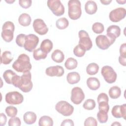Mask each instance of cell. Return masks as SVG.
<instances>
[{"label":"cell","mask_w":126,"mask_h":126,"mask_svg":"<svg viewBox=\"0 0 126 126\" xmlns=\"http://www.w3.org/2000/svg\"><path fill=\"white\" fill-rule=\"evenodd\" d=\"M5 113L8 117L11 118L14 117L16 116L17 114V109L14 106H7L5 110Z\"/></svg>","instance_id":"e575fe53"},{"label":"cell","mask_w":126,"mask_h":126,"mask_svg":"<svg viewBox=\"0 0 126 126\" xmlns=\"http://www.w3.org/2000/svg\"><path fill=\"white\" fill-rule=\"evenodd\" d=\"M120 56L126 57V43H124L122 44L120 48Z\"/></svg>","instance_id":"ee69618b"},{"label":"cell","mask_w":126,"mask_h":126,"mask_svg":"<svg viewBox=\"0 0 126 126\" xmlns=\"http://www.w3.org/2000/svg\"><path fill=\"white\" fill-rule=\"evenodd\" d=\"M92 30L94 33L99 34L102 33L104 31V27L102 23L96 22L93 25Z\"/></svg>","instance_id":"836d02e7"},{"label":"cell","mask_w":126,"mask_h":126,"mask_svg":"<svg viewBox=\"0 0 126 126\" xmlns=\"http://www.w3.org/2000/svg\"><path fill=\"white\" fill-rule=\"evenodd\" d=\"M78 35L79 37L78 45L85 51L90 50L93 46V43L88 33L84 30H80Z\"/></svg>","instance_id":"8992f818"},{"label":"cell","mask_w":126,"mask_h":126,"mask_svg":"<svg viewBox=\"0 0 126 126\" xmlns=\"http://www.w3.org/2000/svg\"><path fill=\"white\" fill-rule=\"evenodd\" d=\"M1 35L2 39L7 42L11 41L14 37L15 26L11 21H6L2 25Z\"/></svg>","instance_id":"277c9868"},{"label":"cell","mask_w":126,"mask_h":126,"mask_svg":"<svg viewBox=\"0 0 126 126\" xmlns=\"http://www.w3.org/2000/svg\"><path fill=\"white\" fill-rule=\"evenodd\" d=\"M96 46L100 49L106 50L113 44L110 39L105 35H99L95 38Z\"/></svg>","instance_id":"5bb4252c"},{"label":"cell","mask_w":126,"mask_h":126,"mask_svg":"<svg viewBox=\"0 0 126 126\" xmlns=\"http://www.w3.org/2000/svg\"><path fill=\"white\" fill-rule=\"evenodd\" d=\"M32 87L33 84L30 71L23 73L20 79L18 88L24 93H28L32 90Z\"/></svg>","instance_id":"3957f363"},{"label":"cell","mask_w":126,"mask_h":126,"mask_svg":"<svg viewBox=\"0 0 126 126\" xmlns=\"http://www.w3.org/2000/svg\"><path fill=\"white\" fill-rule=\"evenodd\" d=\"M84 125L85 126H96L97 122L94 117H89L85 120Z\"/></svg>","instance_id":"ab89813d"},{"label":"cell","mask_w":126,"mask_h":126,"mask_svg":"<svg viewBox=\"0 0 126 126\" xmlns=\"http://www.w3.org/2000/svg\"><path fill=\"white\" fill-rule=\"evenodd\" d=\"M85 98V94L81 88L76 87L71 90L70 99L75 104H80Z\"/></svg>","instance_id":"7c38bea8"},{"label":"cell","mask_w":126,"mask_h":126,"mask_svg":"<svg viewBox=\"0 0 126 126\" xmlns=\"http://www.w3.org/2000/svg\"><path fill=\"white\" fill-rule=\"evenodd\" d=\"M68 25L69 22L65 17L61 18L58 19L56 22V26L57 28L60 30H64L66 29Z\"/></svg>","instance_id":"4dcf8cb0"},{"label":"cell","mask_w":126,"mask_h":126,"mask_svg":"<svg viewBox=\"0 0 126 126\" xmlns=\"http://www.w3.org/2000/svg\"><path fill=\"white\" fill-rule=\"evenodd\" d=\"M9 126H19L21 125L20 119L18 117H12L8 121Z\"/></svg>","instance_id":"60d3db41"},{"label":"cell","mask_w":126,"mask_h":126,"mask_svg":"<svg viewBox=\"0 0 126 126\" xmlns=\"http://www.w3.org/2000/svg\"><path fill=\"white\" fill-rule=\"evenodd\" d=\"M112 2V0H101L100 2L104 5H108Z\"/></svg>","instance_id":"c3c4849f"},{"label":"cell","mask_w":126,"mask_h":126,"mask_svg":"<svg viewBox=\"0 0 126 126\" xmlns=\"http://www.w3.org/2000/svg\"><path fill=\"white\" fill-rule=\"evenodd\" d=\"M38 125L39 126H53V121L48 116H43L39 119Z\"/></svg>","instance_id":"4316f807"},{"label":"cell","mask_w":126,"mask_h":126,"mask_svg":"<svg viewBox=\"0 0 126 126\" xmlns=\"http://www.w3.org/2000/svg\"><path fill=\"white\" fill-rule=\"evenodd\" d=\"M56 111L64 116L71 115L74 111L73 106L64 100L59 101L55 106Z\"/></svg>","instance_id":"5b68a950"},{"label":"cell","mask_w":126,"mask_h":126,"mask_svg":"<svg viewBox=\"0 0 126 126\" xmlns=\"http://www.w3.org/2000/svg\"><path fill=\"white\" fill-rule=\"evenodd\" d=\"M87 84L88 88L91 90H97L100 87V82L96 77H89L87 80Z\"/></svg>","instance_id":"ffe728a7"},{"label":"cell","mask_w":126,"mask_h":126,"mask_svg":"<svg viewBox=\"0 0 126 126\" xmlns=\"http://www.w3.org/2000/svg\"><path fill=\"white\" fill-rule=\"evenodd\" d=\"M119 62L121 65L125 66L126 65V57L120 56L119 57Z\"/></svg>","instance_id":"7dc6e473"},{"label":"cell","mask_w":126,"mask_h":126,"mask_svg":"<svg viewBox=\"0 0 126 126\" xmlns=\"http://www.w3.org/2000/svg\"><path fill=\"white\" fill-rule=\"evenodd\" d=\"M67 82L70 84H74L78 83L80 80V76L77 72H71L67 74L66 76Z\"/></svg>","instance_id":"7402d4cb"},{"label":"cell","mask_w":126,"mask_h":126,"mask_svg":"<svg viewBox=\"0 0 126 126\" xmlns=\"http://www.w3.org/2000/svg\"><path fill=\"white\" fill-rule=\"evenodd\" d=\"M39 42V38L34 34L26 35V40L23 47L24 49L30 52L33 51Z\"/></svg>","instance_id":"30bf717a"},{"label":"cell","mask_w":126,"mask_h":126,"mask_svg":"<svg viewBox=\"0 0 126 126\" xmlns=\"http://www.w3.org/2000/svg\"><path fill=\"white\" fill-rule=\"evenodd\" d=\"M47 6L52 13L57 16H60L64 13V7L60 0H49Z\"/></svg>","instance_id":"52a82bcc"},{"label":"cell","mask_w":126,"mask_h":126,"mask_svg":"<svg viewBox=\"0 0 126 126\" xmlns=\"http://www.w3.org/2000/svg\"><path fill=\"white\" fill-rule=\"evenodd\" d=\"M0 114V125L1 126H3L6 124L7 118L4 113H1Z\"/></svg>","instance_id":"bcb514c9"},{"label":"cell","mask_w":126,"mask_h":126,"mask_svg":"<svg viewBox=\"0 0 126 126\" xmlns=\"http://www.w3.org/2000/svg\"><path fill=\"white\" fill-rule=\"evenodd\" d=\"M96 105L95 101L92 99H87L84 103L83 107L84 109L88 110H91L94 109Z\"/></svg>","instance_id":"d6a6232c"},{"label":"cell","mask_w":126,"mask_h":126,"mask_svg":"<svg viewBox=\"0 0 126 126\" xmlns=\"http://www.w3.org/2000/svg\"><path fill=\"white\" fill-rule=\"evenodd\" d=\"M74 125V124L73 121L72 120H71V119H65V120H64L62 122V124L61 125V126H73Z\"/></svg>","instance_id":"f6af8a7d"},{"label":"cell","mask_w":126,"mask_h":126,"mask_svg":"<svg viewBox=\"0 0 126 126\" xmlns=\"http://www.w3.org/2000/svg\"><path fill=\"white\" fill-rule=\"evenodd\" d=\"M47 54L43 52L40 48L33 51V57L35 60L38 61L41 59H45L47 57Z\"/></svg>","instance_id":"1f68e13d"},{"label":"cell","mask_w":126,"mask_h":126,"mask_svg":"<svg viewBox=\"0 0 126 126\" xmlns=\"http://www.w3.org/2000/svg\"><path fill=\"white\" fill-rule=\"evenodd\" d=\"M32 26L35 32L39 35L46 34L48 31V28L47 25L41 19L34 20L32 24Z\"/></svg>","instance_id":"4fadbf2b"},{"label":"cell","mask_w":126,"mask_h":126,"mask_svg":"<svg viewBox=\"0 0 126 126\" xmlns=\"http://www.w3.org/2000/svg\"><path fill=\"white\" fill-rule=\"evenodd\" d=\"M126 10L123 7L117 8L112 10L109 13V18L113 22H118L125 18Z\"/></svg>","instance_id":"8fae6325"},{"label":"cell","mask_w":126,"mask_h":126,"mask_svg":"<svg viewBox=\"0 0 126 126\" xmlns=\"http://www.w3.org/2000/svg\"><path fill=\"white\" fill-rule=\"evenodd\" d=\"M51 59L56 63H61L64 59V55L62 51L59 49H56L52 53Z\"/></svg>","instance_id":"44dd1931"},{"label":"cell","mask_w":126,"mask_h":126,"mask_svg":"<svg viewBox=\"0 0 126 126\" xmlns=\"http://www.w3.org/2000/svg\"><path fill=\"white\" fill-rule=\"evenodd\" d=\"M116 1H117V2H118V3L120 4H124L126 3V0H117Z\"/></svg>","instance_id":"681fc988"},{"label":"cell","mask_w":126,"mask_h":126,"mask_svg":"<svg viewBox=\"0 0 126 126\" xmlns=\"http://www.w3.org/2000/svg\"><path fill=\"white\" fill-rule=\"evenodd\" d=\"M19 3L22 8L27 9L32 5V1L31 0H19Z\"/></svg>","instance_id":"b9f144b4"},{"label":"cell","mask_w":126,"mask_h":126,"mask_svg":"<svg viewBox=\"0 0 126 126\" xmlns=\"http://www.w3.org/2000/svg\"><path fill=\"white\" fill-rule=\"evenodd\" d=\"M97 100V102L101 101H106L107 102H108L109 98L106 94L102 93H100L98 95Z\"/></svg>","instance_id":"7bdbcfd3"},{"label":"cell","mask_w":126,"mask_h":126,"mask_svg":"<svg viewBox=\"0 0 126 126\" xmlns=\"http://www.w3.org/2000/svg\"><path fill=\"white\" fill-rule=\"evenodd\" d=\"M13 56L11 53L8 51L3 52L1 56V63L4 64H9L13 60Z\"/></svg>","instance_id":"d4e9b609"},{"label":"cell","mask_w":126,"mask_h":126,"mask_svg":"<svg viewBox=\"0 0 126 126\" xmlns=\"http://www.w3.org/2000/svg\"><path fill=\"white\" fill-rule=\"evenodd\" d=\"M53 43L49 39H45L43 40L40 46V48L45 53L48 54L50 52V51L53 49Z\"/></svg>","instance_id":"cb8c5ba5"},{"label":"cell","mask_w":126,"mask_h":126,"mask_svg":"<svg viewBox=\"0 0 126 126\" xmlns=\"http://www.w3.org/2000/svg\"><path fill=\"white\" fill-rule=\"evenodd\" d=\"M99 69V66L94 63H92L88 65L86 67V72L90 75H94L96 74Z\"/></svg>","instance_id":"83f0119b"},{"label":"cell","mask_w":126,"mask_h":126,"mask_svg":"<svg viewBox=\"0 0 126 126\" xmlns=\"http://www.w3.org/2000/svg\"><path fill=\"white\" fill-rule=\"evenodd\" d=\"M64 73L63 68L60 65H56L48 67L46 69L45 73L47 75L51 77H61Z\"/></svg>","instance_id":"e0dca14e"},{"label":"cell","mask_w":126,"mask_h":126,"mask_svg":"<svg viewBox=\"0 0 126 126\" xmlns=\"http://www.w3.org/2000/svg\"><path fill=\"white\" fill-rule=\"evenodd\" d=\"M86 12L90 15H93L96 13L97 10V6L95 2L93 0L87 1L85 5Z\"/></svg>","instance_id":"ac0fdd59"},{"label":"cell","mask_w":126,"mask_h":126,"mask_svg":"<svg viewBox=\"0 0 126 126\" xmlns=\"http://www.w3.org/2000/svg\"><path fill=\"white\" fill-rule=\"evenodd\" d=\"M82 14L81 2L78 0H70L68 2V15L73 20L79 19Z\"/></svg>","instance_id":"7a4b0ae2"},{"label":"cell","mask_w":126,"mask_h":126,"mask_svg":"<svg viewBox=\"0 0 126 126\" xmlns=\"http://www.w3.org/2000/svg\"><path fill=\"white\" fill-rule=\"evenodd\" d=\"M101 73L105 81L109 84L114 83L117 79V73L110 66L105 65L103 66L101 70Z\"/></svg>","instance_id":"ba28073f"},{"label":"cell","mask_w":126,"mask_h":126,"mask_svg":"<svg viewBox=\"0 0 126 126\" xmlns=\"http://www.w3.org/2000/svg\"><path fill=\"white\" fill-rule=\"evenodd\" d=\"M32 67L30 57L25 54H20L12 64L13 68L18 72L30 71Z\"/></svg>","instance_id":"6da1fadb"},{"label":"cell","mask_w":126,"mask_h":126,"mask_svg":"<svg viewBox=\"0 0 126 126\" xmlns=\"http://www.w3.org/2000/svg\"><path fill=\"white\" fill-rule=\"evenodd\" d=\"M109 95L112 99H117L119 97L121 94V89L117 86H113L109 90Z\"/></svg>","instance_id":"484cf974"},{"label":"cell","mask_w":126,"mask_h":126,"mask_svg":"<svg viewBox=\"0 0 126 126\" xmlns=\"http://www.w3.org/2000/svg\"><path fill=\"white\" fill-rule=\"evenodd\" d=\"M86 51L84 49L82 48L78 44L76 45L74 48L73 49V53L74 54L78 57H83Z\"/></svg>","instance_id":"f35d334b"},{"label":"cell","mask_w":126,"mask_h":126,"mask_svg":"<svg viewBox=\"0 0 126 126\" xmlns=\"http://www.w3.org/2000/svg\"><path fill=\"white\" fill-rule=\"evenodd\" d=\"M36 115L33 112L28 111L26 112L23 116L24 121L28 125H32L34 124L36 122Z\"/></svg>","instance_id":"d6986e66"},{"label":"cell","mask_w":126,"mask_h":126,"mask_svg":"<svg viewBox=\"0 0 126 126\" xmlns=\"http://www.w3.org/2000/svg\"><path fill=\"white\" fill-rule=\"evenodd\" d=\"M16 74L10 69L5 70L3 73V78L5 82L9 84H12V81L14 76Z\"/></svg>","instance_id":"f1b7e54d"},{"label":"cell","mask_w":126,"mask_h":126,"mask_svg":"<svg viewBox=\"0 0 126 126\" xmlns=\"http://www.w3.org/2000/svg\"><path fill=\"white\" fill-rule=\"evenodd\" d=\"M31 17L29 14L27 13L21 14L18 18V22L22 26H29L31 23Z\"/></svg>","instance_id":"603a6c76"},{"label":"cell","mask_w":126,"mask_h":126,"mask_svg":"<svg viewBox=\"0 0 126 126\" xmlns=\"http://www.w3.org/2000/svg\"><path fill=\"white\" fill-rule=\"evenodd\" d=\"M5 101L9 104L18 105L23 102L24 97L23 95L17 91L10 92L7 93L5 97Z\"/></svg>","instance_id":"9c48e42d"},{"label":"cell","mask_w":126,"mask_h":126,"mask_svg":"<svg viewBox=\"0 0 126 126\" xmlns=\"http://www.w3.org/2000/svg\"><path fill=\"white\" fill-rule=\"evenodd\" d=\"M106 36L114 43L121 34V29L117 25H111L107 29Z\"/></svg>","instance_id":"9a60e30c"},{"label":"cell","mask_w":126,"mask_h":126,"mask_svg":"<svg viewBox=\"0 0 126 126\" xmlns=\"http://www.w3.org/2000/svg\"><path fill=\"white\" fill-rule=\"evenodd\" d=\"M112 115L116 118H123L125 120L126 118V104L121 105H117L114 106L111 111Z\"/></svg>","instance_id":"2e32d148"},{"label":"cell","mask_w":126,"mask_h":126,"mask_svg":"<svg viewBox=\"0 0 126 126\" xmlns=\"http://www.w3.org/2000/svg\"><path fill=\"white\" fill-rule=\"evenodd\" d=\"M5 1L8 2V3H11L13 2H14V0H8V1L7 0H5Z\"/></svg>","instance_id":"816d5d0a"},{"label":"cell","mask_w":126,"mask_h":126,"mask_svg":"<svg viewBox=\"0 0 126 126\" xmlns=\"http://www.w3.org/2000/svg\"><path fill=\"white\" fill-rule=\"evenodd\" d=\"M108 102L106 101H101L98 102L99 111L108 113L109 110V105Z\"/></svg>","instance_id":"d590c367"},{"label":"cell","mask_w":126,"mask_h":126,"mask_svg":"<svg viewBox=\"0 0 126 126\" xmlns=\"http://www.w3.org/2000/svg\"><path fill=\"white\" fill-rule=\"evenodd\" d=\"M111 126H121V124L119 123H118V122H115L114 123H113V124H111Z\"/></svg>","instance_id":"f907efd6"},{"label":"cell","mask_w":126,"mask_h":126,"mask_svg":"<svg viewBox=\"0 0 126 126\" xmlns=\"http://www.w3.org/2000/svg\"><path fill=\"white\" fill-rule=\"evenodd\" d=\"M97 118L100 123H105L108 119V114L106 113L98 111L97 113Z\"/></svg>","instance_id":"8d00e7d4"},{"label":"cell","mask_w":126,"mask_h":126,"mask_svg":"<svg viewBox=\"0 0 126 126\" xmlns=\"http://www.w3.org/2000/svg\"><path fill=\"white\" fill-rule=\"evenodd\" d=\"M26 35L25 34L21 33L18 34L16 38V43L20 47H22L24 46L25 40H26Z\"/></svg>","instance_id":"74e56055"},{"label":"cell","mask_w":126,"mask_h":126,"mask_svg":"<svg viewBox=\"0 0 126 126\" xmlns=\"http://www.w3.org/2000/svg\"><path fill=\"white\" fill-rule=\"evenodd\" d=\"M78 65V62L76 59L73 58H68L65 63L64 66L67 69L72 70L76 68Z\"/></svg>","instance_id":"f546056e"}]
</instances>
